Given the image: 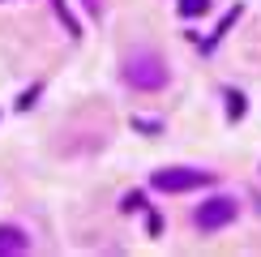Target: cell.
<instances>
[{
  "label": "cell",
  "mask_w": 261,
  "mask_h": 257,
  "mask_svg": "<svg viewBox=\"0 0 261 257\" xmlns=\"http://www.w3.org/2000/svg\"><path fill=\"white\" fill-rule=\"evenodd\" d=\"M236 219V201L231 197H214V201H201L197 206V227L201 232H219Z\"/></svg>",
  "instance_id": "3957f363"
},
{
  "label": "cell",
  "mask_w": 261,
  "mask_h": 257,
  "mask_svg": "<svg viewBox=\"0 0 261 257\" xmlns=\"http://www.w3.org/2000/svg\"><path fill=\"white\" fill-rule=\"evenodd\" d=\"M223 99H227V116H231V120H240V116H244V94H240V90H227Z\"/></svg>",
  "instance_id": "5b68a950"
},
{
  "label": "cell",
  "mask_w": 261,
  "mask_h": 257,
  "mask_svg": "<svg viewBox=\"0 0 261 257\" xmlns=\"http://www.w3.org/2000/svg\"><path fill=\"white\" fill-rule=\"evenodd\" d=\"M124 78H128V86H137V90H163V86H167V64L159 56L137 52V56H128V64H124Z\"/></svg>",
  "instance_id": "6da1fadb"
},
{
  "label": "cell",
  "mask_w": 261,
  "mask_h": 257,
  "mask_svg": "<svg viewBox=\"0 0 261 257\" xmlns=\"http://www.w3.org/2000/svg\"><path fill=\"white\" fill-rule=\"evenodd\" d=\"M176 5H180V17H201L210 9V0H176Z\"/></svg>",
  "instance_id": "8992f818"
},
{
  "label": "cell",
  "mask_w": 261,
  "mask_h": 257,
  "mask_svg": "<svg viewBox=\"0 0 261 257\" xmlns=\"http://www.w3.org/2000/svg\"><path fill=\"white\" fill-rule=\"evenodd\" d=\"M201 185H210V171H201V167H159L150 176V189H159V193H189Z\"/></svg>",
  "instance_id": "7a4b0ae2"
},
{
  "label": "cell",
  "mask_w": 261,
  "mask_h": 257,
  "mask_svg": "<svg viewBox=\"0 0 261 257\" xmlns=\"http://www.w3.org/2000/svg\"><path fill=\"white\" fill-rule=\"evenodd\" d=\"M146 227H150V236H159V232H163V219H159V214H154V210H150V214H146Z\"/></svg>",
  "instance_id": "52a82bcc"
},
{
  "label": "cell",
  "mask_w": 261,
  "mask_h": 257,
  "mask_svg": "<svg viewBox=\"0 0 261 257\" xmlns=\"http://www.w3.org/2000/svg\"><path fill=\"white\" fill-rule=\"evenodd\" d=\"M26 236H21L17 227H0V257H13V253H26Z\"/></svg>",
  "instance_id": "277c9868"
}]
</instances>
